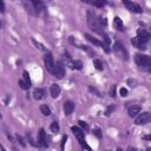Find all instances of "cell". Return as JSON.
I'll return each mask as SVG.
<instances>
[{
    "instance_id": "6da1fadb",
    "label": "cell",
    "mask_w": 151,
    "mask_h": 151,
    "mask_svg": "<svg viewBox=\"0 0 151 151\" xmlns=\"http://www.w3.org/2000/svg\"><path fill=\"white\" fill-rule=\"evenodd\" d=\"M134 61L140 70L146 71V72H151V58L150 57L142 54V53H137L134 55Z\"/></svg>"
},
{
    "instance_id": "7a4b0ae2",
    "label": "cell",
    "mask_w": 151,
    "mask_h": 151,
    "mask_svg": "<svg viewBox=\"0 0 151 151\" xmlns=\"http://www.w3.org/2000/svg\"><path fill=\"white\" fill-rule=\"evenodd\" d=\"M87 24L91 27V29H93V31H98L99 32V29L101 27V25L99 22V17H97L92 11L87 12Z\"/></svg>"
},
{
    "instance_id": "3957f363",
    "label": "cell",
    "mask_w": 151,
    "mask_h": 151,
    "mask_svg": "<svg viewBox=\"0 0 151 151\" xmlns=\"http://www.w3.org/2000/svg\"><path fill=\"white\" fill-rule=\"evenodd\" d=\"M71 130H72V132H73V134L76 136V138L78 139V142L80 143V145L81 146H84V147H86L88 151H91V149L86 145V143H85V134H84V130H81L80 127H78V126H72L71 127Z\"/></svg>"
},
{
    "instance_id": "277c9868",
    "label": "cell",
    "mask_w": 151,
    "mask_h": 151,
    "mask_svg": "<svg viewBox=\"0 0 151 151\" xmlns=\"http://www.w3.org/2000/svg\"><path fill=\"white\" fill-rule=\"evenodd\" d=\"M149 40H150V38H146V37H134V38H132V40H131V44L134 46V47H137L138 50H145L146 48V44L149 42Z\"/></svg>"
},
{
    "instance_id": "5b68a950",
    "label": "cell",
    "mask_w": 151,
    "mask_h": 151,
    "mask_svg": "<svg viewBox=\"0 0 151 151\" xmlns=\"http://www.w3.org/2000/svg\"><path fill=\"white\" fill-rule=\"evenodd\" d=\"M53 74L54 77H57L58 79H63L65 76V66L61 61H57L54 64V70H53Z\"/></svg>"
},
{
    "instance_id": "8992f818",
    "label": "cell",
    "mask_w": 151,
    "mask_h": 151,
    "mask_svg": "<svg viewBox=\"0 0 151 151\" xmlns=\"http://www.w3.org/2000/svg\"><path fill=\"white\" fill-rule=\"evenodd\" d=\"M44 63H45V67L46 70L50 72V73H53V70H54V59H53V55L52 53H46L45 58H44Z\"/></svg>"
},
{
    "instance_id": "52a82bcc",
    "label": "cell",
    "mask_w": 151,
    "mask_h": 151,
    "mask_svg": "<svg viewBox=\"0 0 151 151\" xmlns=\"http://www.w3.org/2000/svg\"><path fill=\"white\" fill-rule=\"evenodd\" d=\"M123 5H124L129 11H131V12H133V13H142V12H143L142 7H140L138 4H136V2H132V1H129V0H123Z\"/></svg>"
},
{
    "instance_id": "ba28073f",
    "label": "cell",
    "mask_w": 151,
    "mask_h": 151,
    "mask_svg": "<svg viewBox=\"0 0 151 151\" xmlns=\"http://www.w3.org/2000/svg\"><path fill=\"white\" fill-rule=\"evenodd\" d=\"M151 122V113L150 112H143L142 114H139L137 118H136V120H134V123L137 124V125H144V124H147V123H150Z\"/></svg>"
},
{
    "instance_id": "9c48e42d",
    "label": "cell",
    "mask_w": 151,
    "mask_h": 151,
    "mask_svg": "<svg viewBox=\"0 0 151 151\" xmlns=\"http://www.w3.org/2000/svg\"><path fill=\"white\" fill-rule=\"evenodd\" d=\"M113 50H114V52H116L120 58L127 59V52H126V50H125V47H124V45H123L122 42L117 41V42L114 44V46H113Z\"/></svg>"
},
{
    "instance_id": "30bf717a",
    "label": "cell",
    "mask_w": 151,
    "mask_h": 151,
    "mask_svg": "<svg viewBox=\"0 0 151 151\" xmlns=\"http://www.w3.org/2000/svg\"><path fill=\"white\" fill-rule=\"evenodd\" d=\"M85 38L88 40V41H91L92 44H94V45H97V46H99V47H103V48H105L106 50V52H109L110 50L107 48V45L105 44V42H103V41H100V40H98L97 38H94V37H92L91 34H88V33H86L85 34Z\"/></svg>"
},
{
    "instance_id": "8fae6325",
    "label": "cell",
    "mask_w": 151,
    "mask_h": 151,
    "mask_svg": "<svg viewBox=\"0 0 151 151\" xmlns=\"http://www.w3.org/2000/svg\"><path fill=\"white\" fill-rule=\"evenodd\" d=\"M74 110V103L72 100H66L64 103V112L66 116H70Z\"/></svg>"
},
{
    "instance_id": "7c38bea8",
    "label": "cell",
    "mask_w": 151,
    "mask_h": 151,
    "mask_svg": "<svg viewBox=\"0 0 151 151\" xmlns=\"http://www.w3.org/2000/svg\"><path fill=\"white\" fill-rule=\"evenodd\" d=\"M38 142L41 146H47V137H46V132L44 129H41L39 131V134H38Z\"/></svg>"
},
{
    "instance_id": "4fadbf2b",
    "label": "cell",
    "mask_w": 151,
    "mask_h": 151,
    "mask_svg": "<svg viewBox=\"0 0 151 151\" xmlns=\"http://www.w3.org/2000/svg\"><path fill=\"white\" fill-rule=\"evenodd\" d=\"M60 92H61V90H60V86L59 85H57V84H52L51 85L50 93H51L52 98H58L60 96Z\"/></svg>"
},
{
    "instance_id": "5bb4252c",
    "label": "cell",
    "mask_w": 151,
    "mask_h": 151,
    "mask_svg": "<svg viewBox=\"0 0 151 151\" xmlns=\"http://www.w3.org/2000/svg\"><path fill=\"white\" fill-rule=\"evenodd\" d=\"M140 111H142V107H140L139 105H132V106H130L129 110H127L130 117H136L138 113H140Z\"/></svg>"
},
{
    "instance_id": "9a60e30c",
    "label": "cell",
    "mask_w": 151,
    "mask_h": 151,
    "mask_svg": "<svg viewBox=\"0 0 151 151\" xmlns=\"http://www.w3.org/2000/svg\"><path fill=\"white\" fill-rule=\"evenodd\" d=\"M113 26L118 31H124V24H123V21H122V19L119 17H114L113 18Z\"/></svg>"
},
{
    "instance_id": "2e32d148",
    "label": "cell",
    "mask_w": 151,
    "mask_h": 151,
    "mask_svg": "<svg viewBox=\"0 0 151 151\" xmlns=\"http://www.w3.org/2000/svg\"><path fill=\"white\" fill-rule=\"evenodd\" d=\"M31 5L34 7V9L37 11V13H39L42 9H45V5L41 1H31Z\"/></svg>"
},
{
    "instance_id": "e0dca14e",
    "label": "cell",
    "mask_w": 151,
    "mask_h": 151,
    "mask_svg": "<svg viewBox=\"0 0 151 151\" xmlns=\"http://www.w3.org/2000/svg\"><path fill=\"white\" fill-rule=\"evenodd\" d=\"M44 94H45V91L42 88H34L33 91V97L37 100H40L41 98H44Z\"/></svg>"
},
{
    "instance_id": "ac0fdd59",
    "label": "cell",
    "mask_w": 151,
    "mask_h": 151,
    "mask_svg": "<svg viewBox=\"0 0 151 151\" xmlns=\"http://www.w3.org/2000/svg\"><path fill=\"white\" fill-rule=\"evenodd\" d=\"M93 65H94V67H96L98 71H101V70L104 68V64H103V61L99 60V59H94V60H93Z\"/></svg>"
},
{
    "instance_id": "d6986e66",
    "label": "cell",
    "mask_w": 151,
    "mask_h": 151,
    "mask_svg": "<svg viewBox=\"0 0 151 151\" xmlns=\"http://www.w3.org/2000/svg\"><path fill=\"white\" fill-rule=\"evenodd\" d=\"M40 111L44 116H50L51 114V109L47 106V105H41L40 106Z\"/></svg>"
},
{
    "instance_id": "ffe728a7",
    "label": "cell",
    "mask_w": 151,
    "mask_h": 151,
    "mask_svg": "<svg viewBox=\"0 0 151 151\" xmlns=\"http://www.w3.org/2000/svg\"><path fill=\"white\" fill-rule=\"evenodd\" d=\"M86 2H90L91 5H93L96 7H104L106 5V1L105 0H100V1H86Z\"/></svg>"
},
{
    "instance_id": "44dd1931",
    "label": "cell",
    "mask_w": 151,
    "mask_h": 151,
    "mask_svg": "<svg viewBox=\"0 0 151 151\" xmlns=\"http://www.w3.org/2000/svg\"><path fill=\"white\" fill-rule=\"evenodd\" d=\"M137 35H138V37H146V38H151V34H150L147 31H145V29H138V31H137Z\"/></svg>"
},
{
    "instance_id": "7402d4cb",
    "label": "cell",
    "mask_w": 151,
    "mask_h": 151,
    "mask_svg": "<svg viewBox=\"0 0 151 151\" xmlns=\"http://www.w3.org/2000/svg\"><path fill=\"white\" fill-rule=\"evenodd\" d=\"M50 129H51V131L53 132V133H57V132H59V124L57 123V122H53L51 125H50Z\"/></svg>"
},
{
    "instance_id": "603a6c76",
    "label": "cell",
    "mask_w": 151,
    "mask_h": 151,
    "mask_svg": "<svg viewBox=\"0 0 151 151\" xmlns=\"http://www.w3.org/2000/svg\"><path fill=\"white\" fill-rule=\"evenodd\" d=\"M22 77H24V80L27 83V85L28 86H31V80H29V74H28V72L27 71H24L22 72Z\"/></svg>"
},
{
    "instance_id": "cb8c5ba5",
    "label": "cell",
    "mask_w": 151,
    "mask_h": 151,
    "mask_svg": "<svg viewBox=\"0 0 151 151\" xmlns=\"http://www.w3.org/2000/svg\"><path fill=\"white\" fill-rule=\"evenodd\" d=\"M19 86H20L22 90H27V88L29 87V86L27 85V83H26L24 79H20V80H19Z\"/></svg>"
},
{
    "instance_id": "d4e9b609",
    "label": "cell",
    "mask_w": 151,
    "mask_h": 151,
    "mask_svg": "<svg viewBox=\"0 0 151 151\" xmlns=\"http://www.w3.org/2000/svg\"><path fill=\"white\" fill-rule=\"evenodd\" d=\"M78 124H79V126H80L83 130H88V124H87L86 122H84V120H79Z\"/></svg>"
},
{
    "instance_id": "484cf974",
    "label": "cell",
    "mask_w": 151,
    "mask_h": 151,
    "mask_svg": "<svg viewBox=\"0 0 151 151\" xmlns=\"http://www.w3.org/2000/svg\"><path fill=\"white\" fill-rule=\"evenodd\" d=\"M73 66H74V68L80 70V68L83 67V63H81L80 60H76V61H73Z\"/></svg>"
},
{
    "instance_id": "4316f807",
    "label": "cell",
    "mask_w": 151,
    "mask_h": 151,
    "mask_svg": "<svg viewBox=\"0 0 151 151\" xmlns=\"http://www.w3.org/2000/svg\"><path fill=\"white\" fill-rule=\"evenodd\" d=\"M119 93H120L122 97H126V96H127V90H126L125 87H122L120 91H119Z\"/></svg>"
},
{
    "instance_id": "83f0119b",
    "label": "cell",
    "mask_w": 151,
    "mask_h": 151,
    "mask_svg": "<svg viewBox=\"0 0 151 151\" xmlns=\"http://www.w3.org/2000/svg\"><path fill=\"white\" fill-rule=\"evenodd\" d=\"M32 41H33V44H34V45H35V46H37L38 48H40V50H45V47H44V46H42V45H41L40 42H38V41H35L34 39H32Z\"/></svg>"
},
{
    "instance_id": "f1b7e54d",
    "label": "cell",
    "mask_w": 151,
    "mask_h": 151,
    "mask_svg": "<svg viewBox=\"0 0 151 151\" xmlns=\"http://www.w3.org/2000/svg\"><path fill=\"white\" fill-rule=\"evenodd\" d=\"M100 34H101V35H103V38L105 39V42H106V44H110V42H111V40H110V38H109V35H107V34L101 33V32H100Z\"/></svg>"
},
{
    "instance_id": "f546056e",
    "label": "cell",
    "mask_w": 151,
    "mask_h": 151,
    "mask_svg": "<svg viewBox=\"0 0 151 151\" xmlns=\"http://www.w3.org/2000/svg\"><path fill=\"white\" fill-rule=\"evenodd\" d=\"M93 133H94V134H96V136H97L98 138H101V131H100L99 129L94 130V131H93Z\"/></svg>"
},
{
    "instance_id": "4dcf8cb0",
    "label": "cell",
    "mask_w": 151,
    "mask_h": 151,
    "mask_svg": "<svg viewBox=\"0 0 151 151\" xmlns=\"http://www.w3.org/2000/svg\"><path fill=\"white\" fill-rule=\"evenodd\" d=\"M110 96H111V97H114V96H116V86H114V85H113V87H112L111 91H110Z\"/></svg>"
},
{
    "instance_id": "1f68e13d",
    "label": "cell",
    "mask_w": 151,
    "mask_h": 151,
    "mask_svg": "<svg viewBox=\"0 0 151 151\" xmlns=\"http://www.w3.org/2000/svg\"><path fill=\"white\" fill-rule=\"evenodd\" d=\"M0 11H1V13L5 12V4H4V1H0Z\"/></svg>"
},
{
    "instance_id": "d6a6232c",
    "label": "cell",
    "mask_w": 151,
    "mask_h": 151,
    "mask_svg": "<svg viewBox=\"0 0 151 151\" xmlns=\"http://www.w3.org/2000/svg\"><path fill=\"white\" fill-rule=\"evenodd\" d=\"M144 139H151V134H149V136H144Z\"/></svg>"
},
{
    "instance_id": "836d02e7",
    "label": "cell",
    "mask_w": 151,
    "mask_h": 151,
    "mask_svg": "<svg viewBox=\"0 0 151 151\" xmlns=\"http://www.w3.org/2000/svg\"><path fill=\"white\" fill-rule=\"evenodd\" d=\"M127 151H137V150H136L134 147H129V149H127Z\"/></svg>"
},
{
    "instance_id": "e575fe53",
    "label": "cell",
    "mask_w": 151,
    "mask_h": 151,
    "mask_svg": "<svg viewBox=\"0 0 151 151\" xmlns=\"http://www.w3.org/2000/svg\"><path fill=\"white\" fill-rule=\"evenodd\" d=\"M117 151H123V150H122L120 147H118V149H117Z\"/></svg>"
}]
</instances>
